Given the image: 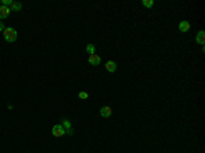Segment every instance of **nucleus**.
I'll return each instance as SVG.
<instances>
[{"instance_id": "obj_3", "label": "nucleus", "mask_w": 205, "mask_h": 153, "mask_svg": "<svg viewBox=\"0 0 205 153\" xmlns=\"http://www.w3.org/2000/svg\"><path fill=\"white\" fill-rule=\"evenodd\" d=\"M11 8L10 7H5V5H0V19H5L7 16L10 15Z\"/></svg>"}, {"instance_id": "obj_13", "label": "nucleus", "mask_w": 205, "mask_h": 153, "mask_svg": "<svg viewBox=\"0 0 205 153\" xmlns=\"http://www.w3.org/2000/svg\"><path fill=\"white\" fill-rule=\"evenodd\" d=\"M88 97H89V95H88L86 92H81V93H79V99H81V100H86Z\"/></svg>"}, {"instance_id": "obj_4", "label": "nucleus", "mask_w": 205, "mask_h": 153, "mask_svg": "<svg viewBox=\"0 0 205 153\" xmlns=\"http://www.w3.org/2000/svg\"><path fill=\"white\" fill-rule=\"evenodd\" d=\"M101 62V59L99 55H96V53H93V55H90L89 56V63L92 64V66H99Z\"/></svg>"}, {"instance_id": "obj_9", "label": "nucleus", "mask_w": 205, "mask_h": 153, "mask_svg": "<svg viewBox=\"0 0 205 153\" xmlns=\"http://www.w3.org/2000/svg\"><path fill=\"white\" fill-rule=\"evenodd\" d=\"M85 49H86V52H88V53H90V55H93V53H96V47L93 45V44H88Z\"/></svg>"}, {"instance_id": "obj_7", "label": "nucleus", "mask_w": 205, "mask_h": 153, "mask_svg": "<svg viewBox=\"0 0 205 153\" xmlns=\"http://www.w3.org/2000/svg\"><path fill=\"white\" fill-rule=\"evenodd\" d=\"M189 29H190V23L187 21H182L180 23H179V30H180L182 33H186Z\"/></svg>"}, {"instance_id": "obj_2", "label": "nucleus", "mask_w": 205, "mask_h": 153, "mask_svg": "<svg viewBox=\"0 0 205 153\" xmlns=\"http://www.w3.org/2000/svg\"><path fill=\"white\" fill-rule=\"evenodd\" d=\"M66 134V129L62 124H55L52 127V135L53 137H63Z\"/></svg>"}, {"instance_id": "obj_10", "label": "nucleus", "mask_w": 205, "mask_h": 153, "mask_svg": "<svg viewBox=\"0 0 205 153\" xmlns=\"http://www.w3.org/2000/svg\"><path fill=\"white\" fill-rule=\"evenodd\" d=\"M21 8H22V4L21 3H12V5H11V11H21Z\"/></svg>"}, {"instance_id": "obj_1", "label": "nucleus", "mask_w": 205, "mask_h": 153, "mask_svg": "<svg viewBox=\"0 0 205 153\" xmlns=\"http://www.w3.org/2000/svg\"><path fill=\"white\" fill-rule=\"evenodd\" d=\"M4 38L5 41L8 42H14L16 40V30L15 29H12V27H7V29H4Z\"/></svg>"}, {"instance_id": "obj_12", "label": "nucleus", "mask_w": 205, "mask_h": 153, "mask_svg": "<svg viewBox=\"0 0 205 153\" xmlns=\"http://www.w3.org/2000/svg\"><path fill=\"white\" fill-rule=\"evenodd\" d=\"M62 126L64 127V129H71V124H70V120H68V119H63V124H62Z\"/></svg>"}, {"instance_id": "obj_15", "label": "nucleus", "mask_w": 205, "mask_h": 153, "mask_svg": "<svg viewBox=\"0 0 205 153\" xmlns=\"http://www.w3.org/2000/svg\"><path fill=\"white\" fill-rule=\"evenodd\" d=\"M4 23H3V22H0V32H4Z\"/></svg>"}, {"instance_id": "obj_8", "label": "nucleus", "mask_w": 205, "mask_h": 153, "mask_svg": "<svg viewBox=\"0 0 205 153\" xmlns=\"http://www.w3.org/2000/svg\"><path fill=\"white\" fill-rule=\"evenodd\" d=\"M105 69H107V71H110V73H114V71L116 70V63L110 60V62H107V63H105Z\"/></svg>"}, {"instance_id": "obj_5", "label": "nucleus", "mask_w": 205, "mask_h": 153, "mask_svg": "<svg viewBox=\"0 0 205 153\" xmlns=\"http://www.w3.org/2000/svg\"><path fill=\"white\" fill-rule=\"evenodd\" d=\"M195 41H197V44H200V45H204L205 44V32L204 30H200V32L197 33Z\"/></svg>"}, {"instance_id": "obj_11", "label": "nucleus", "mask_w": 205, "mask_h": 153, "mask_svg": "<svg viewBox=\"0 0 205 153\" xmlns=\"http://www.w3.org/2000/svg\"><path fill=\"white\" fill-rule=\"evenodd\" d=\"M153 4H155V1H153V0H142V5H145L146 8L153 7Z\"/></svg>"}, {"instance_id": "obj_14", "label": "nucleus", "mask_w": 205, "mask_h": 153, "mask_svg": "<svg viewBox=\"0 0 205 153\" xmlns=\"http://www.w3.org/2000/svg\"><path fill=\"white\" fill-rule=\"evenodd\" d=\"M1 3H3V4L1 5H5V7H8V5H12V3H14V1H11V0H3V1H1Z\"/></svg>"}, {"instance_id": "obj_6", "label": "nucleus", "mask_w": 205, "mask_h": 153, "mask_svg": "<svg viewBox=\"0 0 205 153\" xmlns=\"http://www.w3.org/2000/svg\"><path fill=\"white\" fill-rule=\"evenodd\" d=\"M111 114H112V109H111L110 107H101L100 115L103 116V118H110Z\"/></svg>"}]
</instances>
